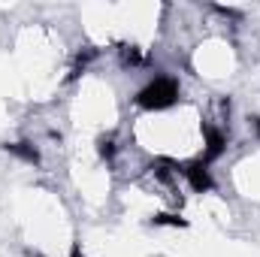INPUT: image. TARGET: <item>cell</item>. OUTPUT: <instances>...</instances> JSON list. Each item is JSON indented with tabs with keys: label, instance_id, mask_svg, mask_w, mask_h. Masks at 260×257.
<instances>
[{
	"label": "cell",
	"instance_id": "1",
	"mask_svg": "<svg viewBox=\"0 0 260 257\" xmlns=\"http://www.w3.org/2000/svg\"><path fill=\"white\" fill-rule=\"evenodd\" d=\"M179 79L173 76H157L154 82H148L145 88L136 91V106L145 109V112H160V109H170L176 100H179Z\"/></svg>",
	"mask_w": 260,
	"mask_h": 257
},
{
	"label": "cell",
	"instance_id": "2",
	"mask_svg": "<svg viewBox=\"0 0 260 257\" xmlns=\"http://www.w3.org/2000/svg\"><path fill=\"white\" fill-rule=\"evenodd\" d=\"M182 176L188 179V185L194 188L197 194H206L212 191V173H209V164L203 160V157H197V160H188V164H182Z\"/></svg>",
	"mask_w": 260,
	"mask_h": 257
},
{
	"label": "cell",
	"instance_id": "3",
	"mask_svg": "<svg viewBox=\"0 0 260 257\" xmlns=\"http://www.w3.org/2000/svg\"><path fill=\"white\" fill-rule=\"evenodd\" d=\"M203 139H206V154H203V160L209 164V160H218L221 154H224V148H227V133L218 127H212V124H203Z\"/></svg>",
	"mask_w": 260,
	"mask_h": 257
},
{
	"label": "cell",
	"instance_id": "4",
	"mask_svg": "<svg viewBox=\"0 0 260 257\" xmlns=\"http://www.w3.org/2000/svg\"><path fill=\"white\" fill-rule=\"evenodd\" d=\"M3 151L15 154L18 160H24V164H30V167H40V151H37L30 142H6Z\"/></svg>",
	"mask_w": 260,
	"mask_h": 257
},
{
	"label": "cell",
	"instance_id": "5",
	"mask_svg": "<svg viewBox=\"0 0 260 257\" xmlns=\"http://www.w3.org/2000/svg\"><path fill=\"white\" fill-rule=\"evenodd\" d=\"M151 173H154L160 182H173V179L182 173V164L173 160V157H157V160L151 164Z\"/></svg>",
	"mask_w": 260,
	"mask_h": 257
},
{
	"label": "cell",
	"instance_id": "6",
	"mask_svg": "<svg viewBox=\"0 0 260 257\" xmlns=\"http://www.w3.org/2000/svg\"><path fill=\"white\" fill-rule=\"evenodd\" d=\"M118 61H121V67H139L145 58L136 46H118Z\"/></svg>",
	"mask_w": 260,
	"mask_h": 257
},
{
	"label": "cell",
	"instance_id": "7",
	"mask_svg": "<svg viewBox=\"0 0 260 257\" xmlns=\"http://www.w3.org/2000/svg\"><path fill=\"white\" fill-rule=\"evenodd\" d=\"M151 224H154V227H179V230H182V227H188V221H185L182 215H170V212L154 215V218H151Z\"/></svg>",
	"mask_w": 260,
	"mask_h": 257
},
{
	"label": "cell",
	"instance_id": "8",
	"mask_svg": "<svg viewBox=\"0 0 260 257\" xmlns=\"http://www.w3.org/2000/svg\"><path fill=\"white\" fill-rule=\"evenodd\" d=\"M91 58H97V49H85V52H79V55H76V64H73V73H70V82H73V79H79V76L85 73V67H88Z\"/></svg>",
	"mask_w": 260,
	"mask_h": 257
},
{
	"label": "cell",
	"instance_id": "9",
	"mask_svg": "<svg viewBox=\"0 0 260 257\" xmlns=\"http://www.w3.org/2000/svg\"><path fill=\"white\" fill-rule=\"evenodd\" d=\"M97 154H100L103 160H112V157H115V139H112V136H100V139H97Z\"/></svg>",
	"mask_w": 260,
	"mask_h": 257
},
{
	"label": "cell",
	"instance_id": "10",
	"mask_svg": "<svg viewBox=\"0 0 260 257\" xmlns=\"http://www.w3.org/2000/svg\"><path fill=\"white\" fill-rule=\"evenodd\" d=\"M251 127H254V133L260 136V115H254V118H251Z\"/></svg>",
	"mask_w": 260,
	"mask_h": 257
}]
</instances>
